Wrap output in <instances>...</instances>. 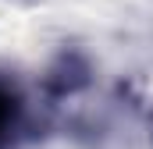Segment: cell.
I'll return each mask as SVG.
<instances>
[{"instance_id": "6da1fadb", "label": "cell", "mask_w": 153, "mask_h": 149, "mask_svg": "<svg viewBox=\"0 0 153 149\" xmlns=\"http://www.w3.org/2000/svg\"><path fill=\"white\" fill-rule=\"evenodd\" d=\"M11 114H14V107H11V100L0 92V139H4V131H7V124H11Z\"/></svg>"}]
</instances>
